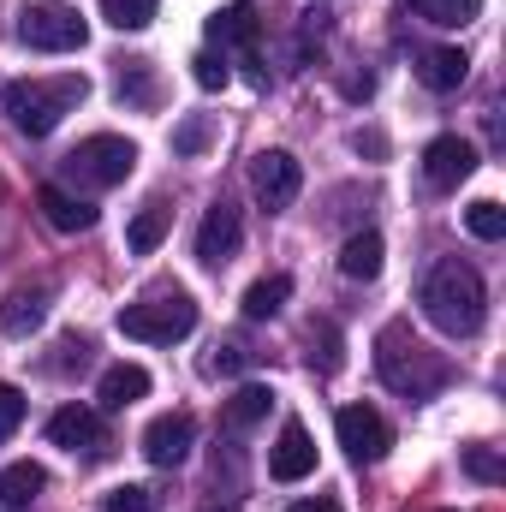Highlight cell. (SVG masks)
<instances>
[{
    "instance_id": "obj_1",
    "label": "cell",
    "mask_w": 506,
    "mask_h": 512,
    "mask_svg": "<svg viewBox=\"0 0 506 512\" xmlns=\"http://www.w3.org/2000/svg\"><path fill=\"white\" fill-rule=\"evenodd\" d=\"M417 304H423V316H429L441 334H453V340H471V334L483 328V316H489L483 274H477L471 262H459V256H447V262H435V268L423 274Z\"/></svg>"
},
{
    "instance_id": "obj_2",
    "label": "cell",
    "mask_w": 506,
    "mask_h": 512,
    "mask_svg": "<svg viewBox=\"0 0 506 512\" xmlns=\"http://www.w3.org/2000/svg\"><path fill=\"white\" fill-rule=\"evenodd\" d=\"M376 370L399 399H435L441 387L453 382V364L435 346H423L405 322H387L376 334Z\"/></svg>"
},
{
    "instance_id": "obj_3",
    "label": "cell",
    "mask_w": 506,
    "mask_h": 512,
    "mask_svg": "<svg viewBox=\"0 0 506 512\" xmlns=\"http://www.w3.org/2000/svg\"><path fill=\"white\" fill-rule=\"evenodd\" d=\"M84 96H90V78H84V72H60V78H12V84L0 90V108H6V120L24 131V137H48V131L84 102Z\"/></svg>"
},
{
    "instance_id": "obj_4",
    "label": "cell",
    "mask_w": 506,
    "mask_h": 512,
    "mask_svg": "<svg viewBox=\"0 0 506 512\" xmlns=\"http://www.w3.org/2000/svg\"><path fill=\"white\" fill-rule=\"evenodd\" d=\"M60 167H66V179L84 185V191H114V185H126L131 167H137V143H131V137H114V131H96V137H84Z\"/></svg>"
},
{
    "instance_id": "obj_5",
    "label": "cell",
    "mask_w": 506,
    "mask_h": 512,
    "mask_svg": "<svg viewBox=\"0 0 506 512\" xmlns=\"http://www.w3.org/2000/svg\"><path fill=\"white\" fill-rule=\"evenodd\" d=\"M197 328V304L185 292H161V298H143V304H126L120 310V334L126 340H143V346H173Z\"/></svg>"
},
{
    "instance_id": "obj_6",
    "label": "cell",
    "mask_w": 506,
    "mask_h": 512,
    "mask_svg": "<svg viewBox=\"0 0 506 512\" xmlns=\"http://www.w3.org/2000/svg\"><path fill=\"white\" fill-rule=\"evenodd\" d=\"M18 42L36 48V54H72V48L90 42V24L78 18V6H54V0H48V6H24Z\"/></svg>"
},
{
    "instance_id": "obj_7",
    "label": "cell",
    "mask_w": 506,
    "mask_h": 512,
    "mask_svg": "<svg viewBox=\"0 0 506 512\" xmlns=\"http://www.w3.org/2000/svg\"><path fill=\"white\" fill-rule=\"evenodd\" d=\"M251 191H256V203H262L268 215L292 209L298 191H304V167H298V155H292V149H262V155L251 161Z\"/></svg>"
},
{
    "instance_id": "obj_8",
    "label": "cell",
    "mask_w": 506,
    "mask_h": 512,
    "mask_svg": "<svg viewBox=\"0 0 506 512\" xmlns=\"http://www.w3.org/2000/svg\"><path fill=\"white\" fill-rule=\"evenodd\" d=\"M334 429H340V447H346L358 465H376L381 453L393 447L387 417H381V411H370V405H346V411L334 417Z\"/></svg>"
},
{
    "instance_id": "obj_9",
    "label": "cell",
    "mask_w": 506,
    "mask_h": 512,
    "mask_svg": "<svg viewBox=\"0 0 506 512\" xmlns=\"http://www.w3.org/2000/svg\"><path fill=\"white\" fill-rule=\"evenodd\" d=\"M477 173V143L471 137H435L429 149H423V179L435 185V191H459L465 179Z\"/></svg>"
},
{
    "instance_id": "obj_10",
    "label": "cell",
    "mask_w": 506,
    "mask_h": 512,
    "mask_svg": "<svg viewBox=\"0 0 506 512\" xmlns=\"http://www.w3.org/2000/svg\"><path fill=\"white\" fill-rule=\"evenodd\" d=\"M48 441L66 447V453L96 459V453L108 447V423H102V411H90V405H60V411L48 417Z\"/></svg>"
},
{
    "instance_id": "obj_11",
    "label": "cell",
    "mask_w": 506,
    "mask_h": 512,
    "mask_svg": "<svg viewBox=\"0 0 506 512\" xmlns=\"http://www.w3.org/2000/svg\"><path fill=\"white\" fill-rule=\"evenodd\" d=\"M245 245V221H239V209L233 203H215L209 215H203V227H197V262L203 268H227L233 256Z\"/></svg>"
},
{
    "instance_id": "obj_12",
    "label": "cell",
    "mask_w": 506,
    "mask_h": 512,
    "mask_svg": "<svg viewBox=\"0 0 506 512\" xmlns=\"http://www.w3.org/2000/svg\"><path fill=\"white\" fill-rule=\"evenodd\" d=\"M191 441H197V423H191L185 411H161V417L143 429V459L161 465V471H173V465H185Z\"/></svg>"
},
{
    "instance_id": "obj_13",
    "label": "cell",
    "mask_w": 506,
    "mask_h": 512,
    "mask_svg": "<svg viewBox=\"0 0 506 512\" xmlns=\"http://www.w3.org/2000/svg\"><path fill=\"white\" fill-rule=\"evenodd\" d=\"M310 471H316V447H310V429L292 417V423L280 429L274 453H268V477H274V483H304Z\"/></svg>"
},
{
    "instance_id": "obj_14",
    "label": "cell",
    "mask_w": 506,
    "mask_h": 512,
    "mask_svg": "<svg viewBox=\"0 0 506 512\" xmlns=\"http://www.w3.org/2000/svg\"><path fill=\"white\" fill-rule=\"evenodd\" d=\"M36 209H42V221H48L54 233H90V227H96V209H90L78 191H66V185H42V191H36Z\"/></svg>"
},
{
    "instance_id": "obj_15",
    "label": "cell",
    "mask_w": 506,
    "mask_h": 512,
    "mask_svg": "<svg viewBox=\"0 0 506 512\" xmlns=\"http://www.w3.org/2000/svg\"><path fill=\"white\" fill-rule=\"evenodd\" d=\"M256 36H262V18H256L251 0H233L209 18V42L215 48H239V54H256Z\"/></svg>"
},
{
    "instance_id": "obj_16",
    "label": "cell",
    "mask_w": 506,
    "mask_h": 512,
    "mask_svg": "<svg viewBox=\"0 0 506 512\" xmlns=\"http://www.w3.org/2000/svg\"><path fill=\"white\" fill-rule=\"evenodd\" d=\"M42 489H48V471H42L36 459H18V465H6V471H0V507L24 512Z\"/></svg>"
},
{
    "instance_id": "obj_17",
    "label": "cell",
    "mask_w": 506,
    "mask_h": 512,
    "mask_svg": "<svg viewBox=\"0 0 506 512\" xmlns=\"http://www.w3.org/2000/svg\"><path fill=\"white\" fill-rule=\"evenodd\" d=\"M143 393H149V370H143V364H114V370L102 376V387H96L102 411H126V405H137Z\"/></svg>"
},
{
    "instance_id": "obj_18",
    "label": "cell",
    "mask_w": 506,
    "mask_h": 512,
    "mask_svg": "<svg viewBox=\"0 0 506 512\" xmlns=\"http://www.w3.org/2000/svg\"><path fill=\"white\" fill-rule=\"evenodd\" d=\"M465 72H471V60H465L459 48H423V54H417V78H423L429 90H459Z\"/></svg>"
},
{
    "instance_id": "obj_19",
    "label": "cell",
    "mask_w": 506,
    "mask_h": 512,
    "mask_svg": "<svg viewBox=\"0 0 506 512\" xmlns=\"http://www.w3.org/2000/svg\"><path fill=\"white\" fill-rule=\"evenodd\" d=\"M42 316H48V292H42V286H36V292H12V298L0 304V334L24 340V334L42 328Z\"/></svg>"
},
{
    "instance_id": "obj_20",
    "label": "cell",
    "mask_w": 506,
    "mask_h": 512,
    "mask_svg": "<svg viewBox=\"0 0 506 512\" xmlns=\"http://www.w3.org/2000/svg\"><path fill=\"white\" fill-rule=\"evenodd\" d=\"M167 227H173V209L167 203H149V209H137L126 227V251L131 256H149L161 239H167Z\"/></svg>"
},
{
    "instance_id": "obj_21",
    "label": "cell",
    "mask_w": 506,
    "mask_h": 512,
    "mask_svg": "<svg viewBox=\"0 0 506 512\" xmlns=\"http://www.w3.org/2000/svg\"><path fill=\"white\" fill-rule=\"evenodd\" d=\"M381 256H387L381 233H352V239H346V251H340V274H346V280H376Z\"/></svg>"
},
{
    "instance_id": "obj_22",
    "label": "cell",
    "mask_w": 506,
    "mask_h": 512,
    "mask_svg": "<svg viewBox=\"0 0 506 512\" xmlns=\"http://www.w3.org/2000/svg\"><path fill=\"white\" fill-rule=\"evenodd\" d=\"M286 298H292V280H286V274H262L251 292H245V322H268V316H280Z\"/></svg>"
},
{
    "instance_id": "obj_23",
    "label": "cell",
    "mask_w": 506,
    "mask_h": 512,
    "mask_svg": "<svg viewBox=\"0 0 506 512\" xmlns=\"http://www.w3.org/2000/svg\"><path fill=\"white\" fill-rule=\"evenodd\" d=\"M268 405H274V393H268L262 382H245L233 399H227V429H251V423H262Z\"/></svg>"
},
{
    "instance_id": "obj_24",
    "label": "cell",
    "mask_w": 506,
    "mask_h": 512,
    "mask_svg": "<svg viewBox=\"0 0 506 512\" xmlns=\"http://www.w3.org/2000/svg\"><path fill=\"white\" fill-rule=\"evenodd\" d=\"M411 6H417V18H429L441 30H459V24H471L483 12V0H411Z\"/></svg>"
},
{
    "instance_id": "obj_25",
    "label": "cell",
    "mask_w": 506,
    "mask_h": 512,
    "mask_svg": "<svg viewBox=\"0 0 506 512\" xmlns=\"http://www.w3.org/2000/svg\"><path fill=\"white\" fill-rule=\"evenodd\" d=\"M155 12H161V0H102V18L114 30H149Z\"/></svg>"
},
{
    "instance_id": "obj_26",
    "label": "cell",
    "mask_w": 506,
    "mask_h": 512,
    "mask_svg": "<svg viewBox=\"0 0 506 512\" xmlns=\"http://www.w3.org/2000/svg\"><path fill=\"white\" fill-rule=\"evenodd\" d=\"M310 370H322V376L340 370V328L334 322H310Z\"/></svg>"
},
{
    "instance_id": "obj_27",
    "label": "cell",
    "mask_w": 506,
    "mask_h": 512,
    "mask_svg": "<svg viewBox=\"0 0 506 512\" xmlns=\"http://www.w3.org/2000/svg\"><path fill=\"white\" fill-rule=\"evenodd\" d=\"M120 102H137V108L155 102V72H149V60H126V72H120Z\"/></svg>"
},
{
    "instance_id": "obj_28",
    "label": "cell",
    "mask_w": 506,
    "mask_h": 512,
    "mask_svg": "<svg viewBox=\"0 0 506 512\" xmlns=\"http://www.w3.org/2000/svg\"><path fill=\"white\" fill-rule=\"evenodd\" d=\"M209 137H215V120H209V114H191V120L173 126V155H203Z\"/></svg>"
},
{
    "instance_id": "obj_29",
    "label": "cell",
    "mask_w": 506,
    "mask_h": 512,
    "mask_svg": "<svg viewBox=\"0 0 506 512\" xmlns=\"http://www.w3.org/2000/svg\"><path fill=\"white\" fill-rule=\"evenodd\" d=\"M465 227L495 245V239H506V209L501 203H471V209H465Z\"/></svg>"
},
{
    "instance_id": "obj_30",
    "label": "cell",
    "mask_w": 506,
    "mask_h": 512,
    "mask_svg": "<svg viewBox=\"0 0 506 512\" xmlns=\"http://www.w3.org/2000/svg\"><path fill=\"white\" fill-rule=\"evenodd\" d=\"M102 512H155V489H143V483H120V489L102 495Z\"/></svg>"
},
{
    "instance_id": "obj_31",
    "label": "cell",
    "mask_w": 506,
    "mask_h": 512,
    "mask_svg": "<svg viewBox=\"0 0 506 512\" xmlns=\"http://www.w3.org/2000/svg\"><path fill=\"white\" fill-rule=\"evenodd\" d=\"M191 78H197V90H227V84H233L227 60H215V54H197V60H191Z\"/></svg>"
},
{
    "instance_id": "obj_32",
    "label": "cell",
    "mask_w": 506,
    "mask_h": 512,
    "mask_svg": "<svg viewBox=\"0 0 506 512\" xmlns=\"http://www.w3.org/2000/svg\"><path fill=\"white\" fill-rule=\"evenodd\" d=\"M209 376H239V370H251V352L239 346V340H227V346H215V358L203 364Z\"/></svg>"
},
{
    "instance_id": "obj_33",
    "label": "cell",
    "mask_w": 506,
    "mask_h": 512,
    "mask_svg": "<svg viewBox=\"0 0 506 512\" xmlns=\"http://www.w3.org/2000/svg\"><path fill=\"white\" fill-rule=\"evenodd\" d=\"M465 471H471L477 483H501V477H506V465L489 453V447H471V453H465Z\"/></svg>"
},
{
    "instance_id": "obj_34",
    "label": "cell",
    "mask_w": 506,
    "mask_h": 512,
    "mask_svg": "<svg viewBox=\"0 0 506 512\" xmlns=\"http://www.w3.org/2000/svg\"><path fill=\"white\" fill-rule=\"evenodd\" d=\"M18 423H24V393H18L12 382H0V441H6Z\"/></svg>"
},
{
    "instance_id": "obj_35",
    "label": "cell",
    "mask_w": 506,
    "mask_h": 512,
    "mask_svg": "<svg viewBox=\"0 0 506 512\" xmlns=\"http://www.w3.org/2000/svg\"><path fill=\"white\" fill-rule=\"evenodd\" d=\"M286 512H340V501H328V495H316V501H292Z\"/></svg>"
}]
</instances>
